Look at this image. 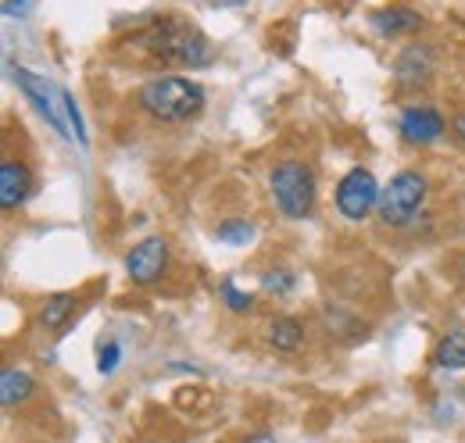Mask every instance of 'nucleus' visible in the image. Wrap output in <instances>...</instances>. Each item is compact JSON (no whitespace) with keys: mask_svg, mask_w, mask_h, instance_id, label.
Masks as SVG:
<instances>
[{"mask_svg":"<svg viewBox=\"0 0 465 443\" xmlns=\"http://www.w3.org/2000/svg\"><path fill=\"white\" fill-rule=\"evenodd\" d=\"M136 44L151 57H158L162 64H183V68H204L215 61V47L208 44V36L179 18V15H162L154 22H147L136 33Z\"/></svg>","mask_w":465,"mask_h":443,"instance_id":"nucleus-1","label":"nucleus"},{"mask_svg":"<svg viewBox=\"0 0 465 443\" xmlns=\"http://www.w3.org/2000/svg\"><path fill=\"white\" fill-rule=\"evenodd\" d=\"M204 101H208L204 86L197 79H186V75H162V79H151L136 90L140 111L162 125H179V122L197 118L204 111Z\"/></svg>","mask_w":465,"mask_h":443,"instance_id":"nucleus-2","label":"nucleus"},{"mask_svg":"<svg viewBox=\"0 0 465 443\" xmlns=\"http://www.w3.org/2000/svg\"><path fill=\"white\" fill-rule=\"evenodd\" d=\"M269 190H272L280 215H287V219H308L315 208V172L297 158H283L272 165Z\"/></svg>","mask_w":465,"mask_h":443,"instance_id":"nucleus-3","label":"nucleus"},{"mask_svg":"<svg viewBox=\"0 0 465 443\" xmlns=\"http://www.w3.org/2000/svg\"><path fill=\"white\" fill-rule=\"evenodd\" d=\"M426 193H430L426 175L415 172V168H401V172L391 175V182L383 186L376 215H380V222H383L387 229H405L408 222L422 212Z\"/></svg>","mask_w":465,"mask_h":443,"instance_id":"nucleus-4","label":"nucleus"},{"mask_svg":"<svg viewBox=\"0 0 465 443\" xmlns=\"http://www.w3.org/2000/svg\"><path fill=\"white\" fill-rule=\"evenodd\" d=\"M380 193H383V186L376 182V175L369 168L354 165L337 182V212L348 222H365L380 208Z\"/></svg>","mask_w":465,"mask_h":443,"instance_id":"nucleus-5","label":"nucleus"},{"mask_svg":"<svg viewBox=\"0 0 465 443\" xmlns=\"http://www.w3.org/2000/svg\"><path fill=\"white\" fill-rule=\"evenodd\" d=\"M7 72H11V79H15V86L25 94V101L33 104V108L40 111V118H47V125L58 133L61 140H75V133L68 129V122H64V101H54V90H51V83L44 79V75H36V72H29V68H18V64H7Z\"/></svg>","mask_w":465,"mask_h":443,"instance_id":"nucleus-6","label":"nucleus"},{"mask_svg":"<svg viewBox=\"0 0 465 443\" xmlns=\"http://www.w3.org/2000/svg\"><path fill=\"white\" fill-rule=\"evenodd\" d=\"M169 272V240L165 236H147L125 254V276L133 286H151Z\"/></svg>","mask_w":465,"mask_h":443,"instance_id":"nucleus-7","label":"nucleus"},{"mask_svg":"<svg viewBox=\"0 0 465 443\" xmlns=\"http://www.w3.org/2000/svg\"><path fill=\"white\" fill-rule=\"evenodd\" d=\"M444 129H448L444 114L437 108H430V104H408V108L401 111V118H398L401 140H405V143H415V147L437 143V140L444 136Z\"/></svg>","mask_w":465,"mask_h":443,"instance_id":"nucleus-8","label":"nucleus"},{"mask_svg":"<svg viewBox=\"0 0 465 443\" xmlns=\"http://www.w3.org/2000/svg\"><path fill=\"white\" fill-rule=\"evenodd\" d=\"M437 72V51L430 44H408L405 51L394 61V79L405 86V90H419L433 79Z\"/></svg>","mask_w":465,"mask_h":443,"instance_id":"nucleus-9","label":"nucleus"},{"mask_svg":"<svg viewBox=\"0 0 465 443\" xmlns=\"http://www.w3.org/2000/svg\"><path fill=\"white\" fill-rule=\"evenodd\" d=\"M33 193V172L18 158H4L0 162V208L15 212L18 204H25V197Z\"/></svg>","mask_w":465,"mask_h":443,"instance_id":"nucleus-10","label":"nucleus"},{"mask_svg":"<svg viewBox=\"0 0 465 443\" xmlns=\"http://www.w3.org/2000/svg\"><path fill=\"white\" fill-rule=\"evenodd\" d=\"M372 29L383 36V40H394V36H405V33H415L422 29V15L411 11V7H383L372 15Z\"/></svg>","mask_w":465,"mask_h":443,"instance_id":"nucleus-11","label":"nucleus"},{"mask_svg":"<svg viewBox=\"0 0 465 443\" xmlns=\"http://www.w3.org/2000/svg\"><path fill=\"white\" fill-rule=\"evenodd\" d=\"M33 393H36V379H33L25 369L7 365V369L0 372V400H4V408H7V411H15V408L29 404V400H33Z\"/></svg>","mask_w":465,"mask_h":443,"instance_id":"nucleus-12","label":"nucleus"},{"mask_svg":"<svg viewBox=\"0 0 465 443\" xmlns=\"http://www.w3.org/2000/svg\"><path fill=\"white\" fill-rule=\"evenodd\" d=\"M304 340V322L293 319V315H276L269 322V343L280 350V354H293Z\"/></svg>","mask_w":465,"mask_h":443,"instance_id":"nucleus-13","label":"nucleus"},{"mask_svg":"<svg viewBox=\"0 0 465 443\" xmlns=\"http://www.w3.org/2000/svg\"><path fill=\"white\" fill-rule=\"evenodd\" d=\"M75 304H79V297L75 293H54V297H47L44 300V308H40V326L47 332L61 330L68 319H72V311H75Z\"/></svg>","mask_w":465,"mask_h":443,"instance_id":"nucleus-14","label":"nucleus"},{"mask_svg":"<svg viewBox=\"0 0 465 443\" xmlns=\"http://www.w3.org/2000/svg\"><path fill=\"white\" fill-rule=\"evenodd\" d=\"M437 365L440 369H448V372H459V369H465V332L455 330L448 332L444 340H440V347H437Z\"/></svg>","mask_w":465,"mask_h":443,"instance_id":"nucleus-15","label":"nucleus"},{"mask_svg":"<svg viewBox=\"0 0 465 443\" xmlns=\"http://www.w3.org/2000/svg\"><path fill=\"white\" fill-rule=\"evenodd\" d=\"M215 236H219L223 243H230V247H247L251 236H254V225L247 219H226V222H219Z\"/></svg>","mask_w":465,"mask_h":443,"instance_id":"nucleus-16","label":"nucleus"},{"mask_svg":"<svg viewBox=\"0 0 465 443\" xmlns=\"http://www.w3.org/2000/svg\"><path fill=\"white\" fill-rule=\"evenodd\" d=\"M219 297H223V304H226L230 311H236V315L254 308V297H251V293H243V290H240V286H236L230 276L219 282Z\"/></svg>","mask_w":465,"mask_h":443,"instance_id":"nucleus-17","label":"nucleus"},{"mask_svg":"<svg viewBox=\"0 0 465 443\" xmlns=\"http://www.w3.org/2000/svg\"><path fill=\"white\" fill-rule=\"evenodd\" d=\"M262 290H265V293H276V297L291 293V290H293V272H291V269H272V272H265V276H262Z\"/></svg>","mask_w":465,"mask_h":443,"instance_id":"nucleus-18","label":"nucleus"},{"mask_svg":"<svg viewBox=\"0 0 465 443\" xmlns=\"http://www.w3.org/2000/svg\"><path fill=\"white\" fill-rule=\"evenodd\" d=\"M118 361H122V343H118V340L101 343V354H97V372H101V376H112V372L118 369Z\"/></svg>","mask_w":465,"mask_h":443,"instance_id":"nucleus-19","label":"nucleus"},{"mask_svg":"<svg viewBox=\"0 0 465 443\" xmlns=\"http://www.w3.org/2000/svg\"><path fill=\"white\" fill-rule=\"evenodd\" d=\"M61 101H64V114H68V125L75 129V140L86 147L90 143V136H86V129H83V114H79V104H75V97L68 94V90H61Z\"/></svg>","mask_w":465,"mask_h":443,"instance_id":"nucleus-20","label":"nucleus"},{"mask_svg":"<svg viewBox=\"0 0 465 443\" xmlns=\"http://www.w3.org/2000/svg\"><path fill=\"white\" fill-rule=\"evenodd\" d=\"M40 0H4V15L7 18H25Z\"/></svg>","mask_w":465,"mask_h":443,"instance_id":"nucleus-21","label":"nucleus"},{"mask_svg":"<svg viewBox=\"0 0 465 443\" xmlns=\"http://www.w3.org/2000/svg\"><path fill=\"white\" fill-rule=\"evenodd\" d=\"M240 443H276V437L272 433H247Z\"/></svg>","mask_w":465,"mask_h":443,"instance_id":"nucleus-22","label":"nucleus"},{"mask_svg":"<svg viewBox=\"0 0 465 443\" xmlns=\"http://www.w3.org/2000/svg\"><path fill=\"white\" fill-rule=\"evenodd\" d=\"M212 7H236V4H247V0H208Z\"/></svg>","mask_w":465,"mask_h":443,"instance_id":"nucleus-23","label":"nucleus"},{"mask_svg":"<svg viewBox=\"0 0 465 443\" xmlns=\"http://www.w3.org/2000/svg\"><path fill=\"white\" fill-rule=\"evenodd\" d=\"M455 129H459V136L465 140V114H459V118H455Z\"/></svg>","mask_w":465,"mask_h":443,"instance_id":"nucleus-24","label":"nucleus"},{"mask_svg":"<svg viewBox=\"0 0 465 443\" xmlns=\"http://www.w3.org/2000/svg\"><path fill=\"white\" fill-rule=\"evenodd\" d=\"M151 443H154V440H151Z\"/></svg>","mask_w":465,"mask_h":443,"instance_id":"nucleus-25","label":"nucleus"}]
</instances>
